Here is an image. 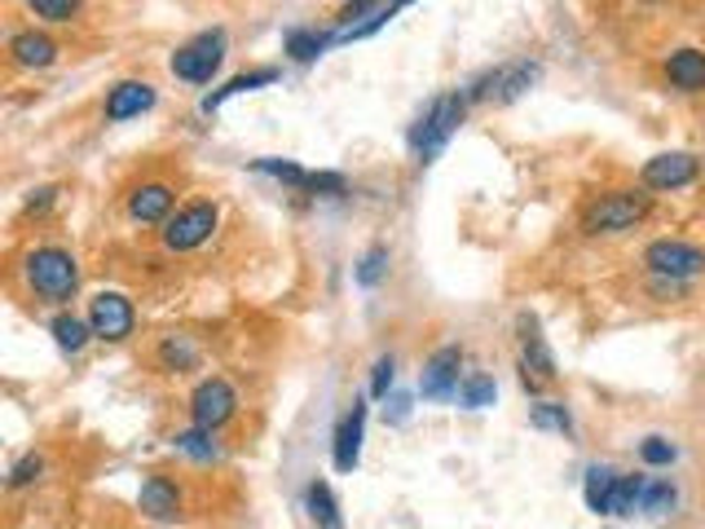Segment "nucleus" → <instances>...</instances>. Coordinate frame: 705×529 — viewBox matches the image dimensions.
Returning a JSON list of instances; mask_svg holds the SVG:
<instances>
[{
    "mask_svg": "<svg viewBox=\"0 0 705 529\" xmlns=\"http://www.w3.org/2000/svg\"><path fill=\"white\" fill-rule=\"evenodd\" d=\"M648 194L639 190H608L583 212V230L587 234H622V230H635L644 217H648Z\"/></svg>",
    "mask_w": 705,
    "mask_h": 529,
    "instance_id": "obj_1",
    "label": "nucleus"
},
{
    "mask_svg": "<svg viewBox=\"0 0 705 529\" xmlns=\"http://www.w3.org/2000/svg\"><path fill=\"white\" fill-rule=\"evenodd\" d=\"M27 282L44 296V300H71L80 287V264L62 248H36L27 257Z\"/></svg>",
    "mask_w": 705,
    "mask_h": 529,
    "instance_id": "obj_2",
    "label": "nucleus"
},
{
    "mask_svg": "<svg viewBox=\"0 0 705 529\" xmlns=\"http://www.w3.org/2000/svg\"><path fill=\"white\" fill-rule=\"evenodd\" d=\"M464 111H468V98H459V93H446V98H437L424 116H419V124L410 129V150L419 154V159H433L446 141H450V132L459 129V120H464Z\"/></svg>",
    "mask_w": 705,
    "mask_h": 529,
    "instance_id": "obj_3",
    "label": "nucleus"
},
{
    "mask_svg": "<svg viewBox=\"0 0 705 529\" xmlns=\"http://www.w3.org/2000/svg\"><path fill=\"white\" fill-rule=\"evenodd\" d=\"M226 62V31H203L172 53V76L190 84H208Z\"/></svg>",
    "mask_w": 705,
    "mask_h": 529,
    "instance_id": "obj_4",
    "label": "nucleus"
},
{
    "mask_svg": "<svg viewBox=\"0 0 705 529\" xmlns=\"http://www.w3.org/2000/svg\"><path fill=\"white\" fill-rule=\"evenodd\" d=\"M217 217H221L217 203H190V208H181L177 217L163 221V243H168L172 252H195L199 243L212 239Z\"/></svg>",
    "mask_w": 705,
    "mask_h": 529,
    "instance_id": "obj_5",
    "label": "nucleus"
},
{
    "mask_svg": "<svg viewBox=\"0 0 705 529\" xmlns=\"http://www.w3.org/2000/svg\"><path fill=\"white\" fill-rule=\"evenodd\" d=\"M644 264L653 273H662V278H684L688 282V278H697L705 269V252L693 248V243H684V239H657V243H648Z\"/></svg>",
    "mask_w": 705,
    "mask_h": 529,
    "instance_id": "obj_6",
    "label": "nucleus"
},
{
    "mask_svg": "<svg viewBox=\"0 0 705 529\" xmlns=\"http://www.w3.org/2000/svg\"><path fill=\"white\" fill-rule=\"evenodd\" d=\"M132 305H128V296H119V291H98L93 300H89V327H93V336L98 340H128L132 336Z\"/></svg>",
    "mask_w": 705,
    "mask_h": 529,
    "instance_id": "obj_7",
    "label": "nucleus"
},
{
    "mask_svg": "<svg viewBox=\"0 0 705 529\" xmlns=\"http://www.w3.org/2000/svg\"><path fill=\"white\" fill-rule=\"evenodd\" d=\"M238 410V397L226 380H203L195 397H190V415H195V428H208L217 432L221 423H230Z\"/></svg>",
    "mask_w": 705,
    "mask_h": 529,
    "instance_id": "obj_8",
    "label": "nucleus"
},
{
    "mask_svg": "<svg viewBox=\"0 0 705 529\" xmlns=\"http://www.w3.org/2000/svg\"><path fill=\"white\" fill-rule=\"evenodd\" d=\"M702 172V159L688 154V150H671V154H657L644 163V186L648 190H679V186H693Z\"/></svg>",
    "mask_w": 705,
    "mask_h": 529,
    "instance_id": "obj_9",
    "label": "nucleus"
},
{
    "mask_svg": "<svg viewBox=\"0 0 705 529\" xmlns=\"http://www.w3.org/2000/svg\"><path fill=\"white\" fill-rule=\"evenodd\" d=\"M459 367H464V353H459L455 345L437 349V353L428 358L424 376H419V393L433 397V401H450V397H459Z\"/></svg>",
    "mask_w": 705,
    "mask_h": 529,
    "instance_id": "obj_10",
    "label": "nucleus"
},
{
    "mask_svg": "<svg viewBox=\"0 0 705 529\" xmlns=\"http://www.w3.org/2000/svg\"><path fill=\"white\" fill-rule=\"evenodd\" d=\"M361 432H366V406L352 401V410L340 419V428H336V446H331V459H336L340 472H352V468H357V459H361Z\"/></svg>",
    "mask_w": 705,
    "mask_h": 529,
    "instance_id": "obj_11",
    "label": "nucleus"
},
{
    "mask_svg": "<svg viewBox=\"0 0 705 529\" xmlns=\"http://www.w3.org/2000/svg\"><path fill=\"white\" fill-rule=\"evenodd\" d=\"M168 212H172V190H168V186H159V181L137 186V190L128 194V217H132V221L159 226V221H168Z\"/></svg>",
    "mask_w": 705,
    "mask_h": 529,
    "instance_id": "obj_12",
    "label": "nucleus"
},
{
    "mask_svg": "<svg viewBox=\"0 0 705 529\" xmlns=\"http://www.w3.org/2000/svg\"><path fill=\"white\" fill-rule=\"evenodd\" d=\"M155 107V89L150 84H141V80H123L111 89V98H107V120L119 124V120H132V116H141V111H150Z\"/></svg>",
    "mask_w": 705,
    "mask_h": 529,
    "instance_id": "obj_13",
    "label": "nucleus"
},
{
    "mask_svg": "<svg viewBox=\"0 0 705 529\" xmlns=\"http://www.w3.org/2000/svg\"><path fill=\"white\" fill-rule=\"evenodd\" d=\"M141 512L155 521H177L181 517V495L168 477H146L141 481Z\"/></svg>",
    "mask_w": 705,
    "mask_h": 529,
    "instance_id": "obj_14",
    "label": "nucleus"
},
{
    "mask_svg": "<svg viewBox=\"0 0 705 529\" xmlns=\"http://www.w3.org/2000/svg\"><path fill=\"white\" fill-rule=\"evenodd\" d=\"M666 76H671L675 89L697 93V89H705V53L702 49H675L671 62H666Z\"/></svg>",
    "mask_w": 705,
    "mask_h": 529,
    "instance_id": "obj_15",
    "label": "nucleus"
},
{
    "mask_svg": "<svg viewBox=\"0 0 705 529\" xmlns=\"http://www.w3.org/2000/svg\"><path fill=\"white\" fill-rule=\"evenodd\" d=\"M9 53H13V62H18V67H49V62L58 58V44H53L49 36L22 31V36H13V40H9Z\"/></svg>",
    "mask_w": 705,
    "mask_h": 529,
    "instance_id": "obj_16",
    "label": "nucleus"
},
{
    "mask_svg": "<svg viewBox=\"0 0 705 529\" xmlns=\"http://www.w3.org/2000/svg\"><path fill=\"white\" fill-rule=\"evenodd\" d=\"M305 508H309V517H314V526H318V529H345V521H340V508H336V499H331V490H327L322 481H314V486H309V495H305Z\"/></svg>",
    "mask_w": 705,
    "mask_h": 529,
    "instance_id": "obj_17",
    "label": "nucleus"
},
{
    "mask_svg": "<svg viewBox=\"0 0 705 529\" xmlns=\"http://www.w3.org/2000/svg\"><path fill=\"white\" fill-rule=\"evenodd\" d=\"M49 331H53L58 349H67V353H80V349L89 345V336H93V327L80 322V318H71V313H58V318L49 322Z\"/></svg>",
    "mask_w": 705,
    "mask_h": 529,
    "instance_id": "obj_18",
    "label": "nucleus"
},
{
    "mask_svg": "<svg viewBox=\"0 0 705 529\" xmlns=\"http://www.w3.org/2000/svg\"><path fill=\"white\" fill-rule=\"evenodd\" d=\"M613 490H617V472H613V468H599V463H595V468L587 472V490H583V495H587V508H590V512L608 517V499H613Z\"/></svg>",
    "mask_w": 705,
    "mask_h": 529,
    "instance_id": "obj_19",
    "label": "nucleus"
},
{
    "mask_svg": "<svg viewBox=\"0 0 705 529\" xmlns=\"http://www.w3.org/2000/svg\"><path fill=\"white\" fill-rule=\"evenodd\" d=\"M534 80H538V67H529V62H520V67H512V71H498V76H494V98H498V102H512V98H520Z\"/></svg>",
    "mask_w": 705,
    "mask_h": 529,
    "instance_id": "obj_20",
    "label": "nucleus"
},
{
    "mask_svg": "<svg viewBox=\"0 0 705 529\" xmlns=\"http://www.w3.org/2000/svg\"><path fill=\"white\" fill-rule=\"evenodd\" d=\"M278 80V71H269V67H260V71H247V76H235L221 93H212L208 102H203V111H217L226 98H235V93H251V89H265V84H274Z\"/></svg>",
    "mask_w": 705,
    "mask_h": 529,
    "instance_id": "obj_21",
    "label": "nucleus"
},
{
    "mask_svg": "<svg viewBox=\"0 0 705 529\" xmlns=\"http://www.w3.org/2000/svg\"><path fill=\"white\" fill-rule=\"evenodd\" d=\"M644 499V477H617V490L608 499V517H630Z\"/></svg>",
    "mask_w": 705,
    "mask_h": 529,
    "instance_id": "obj_22",
    "label": "nucleus"
},
{
    "mask_svg": "<svg viewBox=\"0 0 705 529\" xmlns=\"http://www.w3.org/2000/svg\"><path fill=\"white\" fill-rule=\"evenodd\" d=\"M529 423L543 428V432H574V419H569V410L560 401H538L529 410Z\"/></svg>",
    "mask_w": 705,
    "mask_h": 529,
    "instance_id": "obj_23",
    "label": "nucleus"
},
{
    "mask_svg": "<svg viewBox=\"0 0 705 529\" xmlns=\"http://www.w3.org/2000/svg\"><path fill=\"white\" fill-rule=\"evenodd\" d=\"M525 376L534 371L538 380H556V362H552V353H547V345H543V336H525Z\"/></svg>",
    "mask_w": 705,
    "mask_h": 529,
    "instance_id": "obj_24",
    "label": "nucleus"
},
{
    "mask_svg": "<svg viewBox=\"0 0 705 529\" xmlns=\"http://www.w3.org/2000/svg\"><path fill=\"white\" fill-rule=\"evenodd\" d=\"M159 362H163L168 371H186V367H195V345H190L186 336H168L163 349H159Z\"/></svg>",
    "mask_w": 705,
    "mask_h": 529,
    "instance_id": "obj_25",
    "label": "nucleus"
},
{
    "mask_svg": "<svg viewBox=\"0 0 705 529\" xmlns=\"http://www.w3.org/2000/svg\"><path fill=\"white\" fill-rule=\"evenodd\" d=\"M177 450H181V455H190V459H199V463L217 459V446H212V432H208V428L181 432V437H177Z\"/></svg>",
    "mask_w": 705,
    "mask_h": 529,
    "instance_id": "obj_26",
    "label": "nucleus"
},
{
    "mask_svg": "<svg viewBox=\"0 0 705 529\" xmlns=\"http://www.w3.org/2000/svg\"><path fill=\"white\" fill-rule=\"evenodd\" d=\"M671 503H675V486H671V481H644L639 512H648V517H662Z\"/></svg>",
    "mask_w": 705,
    "mask_h": 529,
    "instance_id": "obj_27",
    "label": "nucleus"
},
{
    "mask_svg": "<svg viewBox=\"0 0 705 529\" xmlns=\"http://www.w3.org/2000/svg\"><path fill=\"white\" fill-rule=\"evenodd\" d=\"M494 380L489 376H471V380H464L459 385V401L468 406V410H480V406H494Z\"/></svg>",
    "mask_w": 705,
    "mask_h": 529,
    "instance_id": "obj_28",
    "label": "nucleus"
},
{
    "mask_svg": "<svg viewBox=\"0 0 705 529\" xmlns=\"http://www.w3.org/2000/svg\"><path fill=\"white\" fill-rule=\"evenodd\" d=\"M322 49H327V36H322V31H291V36H287V53L300 58V62L318 58Z\"/></svg>",
    "mask_w": 705,
    "mask_h": 529,
    "instance_id": "obj_29",
    "label": "nucleus"
},
{
    "mask_svg": "<svg viewBox=\"0 0 705 529\" xmlns=\"http://www.w3.org/2000/svg\"><path fill=\"white\" fill-rule=\"evenodd\" d=\"M384 273H388V252H384V248H370V252L357 261V273H352V278H357L361 287H375Z\"/></svg>",
    "mask_w": 705,
    "mask_h": 529,
    "instance_id": "obj_30",
    "label": "nucleus"
},
{
    "mask_svg": "<svg viewBox=\"0 0 705 529\" xmlns=\"http://www.w3.org/2000/svg\"><path fill=\"white\" fill-rule=\"evenodd\" d=\"M31 9H36V18H44V22H71L76 13H80V0H27Z\"/></svg>",
    "mask_w": 705,
    "mask_h": 529,
    "instance_id": "obj_31",
    "label": "nucleus"
},
{
    "mask_svg": "<svg viewBox=\"0 0 705 529\" xmlns=\"http://www.w3.org/2000/svg\"><path fill=\"white\" fill-rule=\"evenodd\" d=\"M256 172L278 177V181H291V186H305V181H309V172L296 168V163H287V159H256Z\"/></svg>",
    "mask_w": 705,
    "mask_h": 529,
    "instance_id": "obj_32",
    "label": "nucleus"
},
{
    "mask_svg": "<svg viewBox=\"0 0 705 529\" xmlns=\"http://www.w3.org/2000/svg\"><path fill=\"white\" fill-rule=\"evenodd\" d=\"M639 455H644V463H653V468L675 463V446H671V441H662V437H648V441L639 446Z\"/></svg>",
    "mask_w": 705,
    "mask_h": 529,
    "instance_id": "obj_33",
    "label": "nucleus"
},
{
    "mask_svg": "<svg viewBox=\"0 0 705 529\" xmlns=\"http://www.w3.org/2000/svg\"><path fill=\"white\" fill-rule=\"evenodd\" d=\"M40 468H44V459L40 455H27L22 463H13V472H9V486L18 490V486H31L36 477H40Z\"/></svg>",
    "mask_w": 705,
    "mask_h": 529,
    "instance_id": "obj_34",
    "label": "nucleus"
},
{
    "mask_svg": "<svg viewBox=\"0 0 705 529\" xmlns=\"http://www.w3.org/2000/svg\"><path fill=\"white\" fill-rule=\"evenodd\" d=\"M393 371H397V362H393V358H379V362H375V376H370V393L388 397V389H393Z\"/></svg>",
    "mask_w": 705,
    "mask_h": 529,
    "instance_id": "obj_35",
    "label": "nucleus"
},
{
    "mask_svg": "<svg viewBox=\"0 0 705 529\" xmlns=\"http://www.w3.org/2000/svg\"><path fill=\"white\" fill-rule=\"evenodd\" d=\"M305 186H309V190H331V194H340V190H345V177H340V172H309Z\"/></svg>",
    "mask_w": 705,
    "mask_h": 529,
    "instance_id": "obj_36",
    "label": "nucleus"
},
{
    "mask_svg": "<svg viewBox=\"0 0 705 529\" xmlns=\"http://www.w3.org/2000/svg\"><path fill=\"white\" fill-rule=\"evenodd\" d=\"M375 4H379V0H345V9H340V27L349 31L352 18H361V13H366V9H375Z\"/></svg>",
    "mask_w": 705,
    "mask_h": 529,
    "instance_id": "obj_37",
    "label": "nucleus"
}]
</instances>
